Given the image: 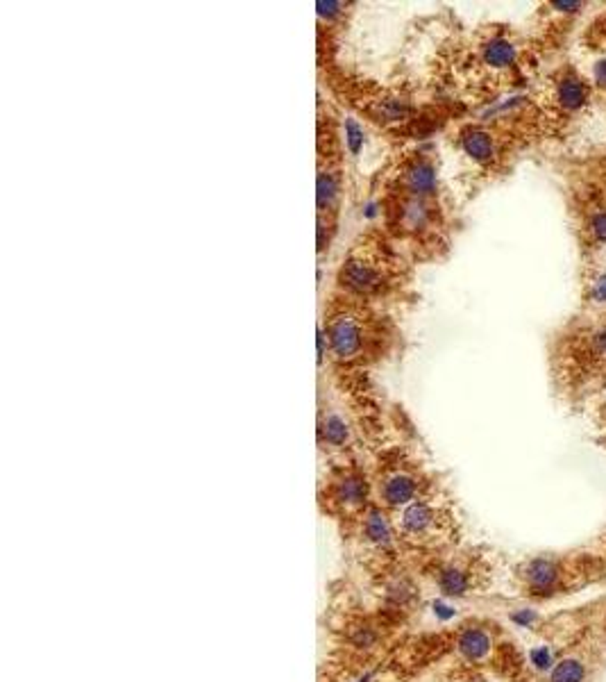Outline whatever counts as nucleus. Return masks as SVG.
<instances>
[{"instance_id":"13","label":"nucleus","mask_w":606,"mask_h":682,"mask_svg":"<svg viewBox=\"0 0 606 682\" xmlns=\"http://www.w3.org/2000/svg\"><path fill=\"white\" fill-rule=\"evenodd\" d=\"M586 303L595 312H606V264L593 266L586 277Z\"/></svg>"},{"instance_id":"2","label":"nucleus","mask_w":606,"mask_h":682,"mask_svg":"<svg viewBox=\"0 0 606 682\" xmlns=\"http://www.w3.org/2000/svg\"><path fill=\"white\" fill-rule=\"evenodd\" d=\"M396 339V325L384 307L354 301L339 291L325 299L318 325L321 362L327 353L339 373H361L377 364L391 353Z\"/></svg>"},{"instance_id":"3","label":"nucleus","mask_w":606,"mask_h":682,"mask_svg":"<svg viewBox=\"0 0 606 682\" xmlns=\"http://www.w3.org/2000/svg\"><path fill=\"white\" fill-rule=\"evenodd\" d=\"M407 284L404 251L384 232H368L354 242L334 275V291L379 307L402 296Z\"/></svg>"},{"instance_id":"7","label":"nucleus","mask_w":606,"mask_h":682,"mask_svg":"<svg viewBox=\"0 0 606 682\" xmlns=\"http://www.w3.org/2000/svg\"><path fill=\"white\" fill-rule=\"evenodd\" d=\"M457 141L464 155L484 169L497 166L506 155L504 134L493 126H486V123H468L459 130Z\"/></svg>"},{"instance_id":"12","label":"nucleus","mask_w":606,"mask_h":682,"mask_svg":"<svg viewBox=\"0 0 606 682\" xmlns=\"http://www.w3.org/2000/svg\"><path fill=\"white\" fill-rule=\"evenodd\" d=\"M318 435L325 444H330L334 448H343L350 439V428L341 414H336V412H323Z\"/></svg>"},{"instance_id":"9","label":"nucleus","mask_w":606,"mask_h":682,"mask_svg":"<svg viewBox=\"0 0 606 682\" xmlns=\"http://www.w3.org/2000/svg\"><path fill=\"white\" fill-rule=\"evenodd\" d=\"M420 476L413 468L396 464L379 480V498L386 507H407L420 496Z\"/></svg>"},{"instance_id":"8","label":"nucleus","mask_w":606,"mask_h":682,"mask_svg":"<svg viewBox=\"0 0 606 682\" xmlns=\"http://www.w3.org/2000/svg\"><path fill=\"white\" fill-rule=\"evenodd\" d=\"M591 98V86L586 84L581 75H577L572 69L561 71L556 78L550 82V91H547V103L550 110L556 114H574L586 107V103Z\"/></svg>"},{"instance_id":"4","label":"nucleus","mask_w":606,"mask_h":682,"mask_svg":"<svg viewBox=\"0 0 606 682\" xmlns=\"http://www.w3.org/2000/svg\"><path fill=\"white\" fill-rule=\"evenodd\" d=\"M336 114L321 103L318 110V164H316V244L318 255L330 251L332 239L339 230L341 203L345 191V143L339 134Z\"/></svg>"},{"instance_id":"15","label":"nucleus","mask_w":606,"mask_h":682,"mask_svg":"<svg viewBox=\"0 0 606 682\" xmlns=\"http://www.w3.org/2000/svg\"><path fill=\"white\" fill-rule=\"evenodd\" d=\"M459 646H461V653H464L466 657L479 660V657H484L488 653L490 641H488V637L484 635L482 630H468L466 635L461 637Z\"/></svg>"},{"instance_id":"1","label":"nucleus","mask_w":606,"mask_h":682,"mask_svg":"<svg viewBox=\"0 0 606 682\" xmlns=\"http://www.w3.org/2000/svg\"><path fill=\"white\" fill-rule=\"evenodd\" d=\"M382 232L416 259L436 257L447 246V212L436 162L409 152L391 171L382 194Z\"/></svg>"},{"instance_id":"14","label":"nucleus","mask_w":606,"mask_h":682,"mask_svg":"<svg viewBox=\"0 0 606 682\" xmlns=\"http://www.w3.org/2000/svg\"><path fill=\"white\" fill-rule=\"evenodd\" d=\"M586 664L577 657L561 660L552 671V682H584Z\"/></svg>"},{"instance_id":"10","label":"nucleus","mask_w":606,"mask_h":682,"mask_svg":"<svg viewBox=\"0 0 606 682\" xmlns=\"http://www.w3.org/2000/svg\"><path fill=\"white\" fill-rule=\"evenodd\" d=\"M368 496V485L365 478L357 471H345L339 478H334L332 483V498L334 503L348 505V507H361Z\"/></svg>"},{"instance_id":"16","label":"nucleus","mask_w":606,"mask_h":682,"mask_svg":"<svg viewBox=\"0 0 606 682\" xmlns=\"http://www.w3.org/2000/svg\"><path fill=\"white\" fill-rule=\"evenodd\" d=\"M440 587L445 589V594H466L468 589V578L461 571L457 569H450L445 571L443 575H440Z\"/></svg>"},{"instance_id":"6","label":"nucleus","mask_w":606,"mask_h":682,"mask_svg":"<svg viewBox=\"0 0 606 682\" xmlns=\"http://www.w3.org/2000/svg\"><path fill=\"white\" fill-rule=\"evenodd\" d=\"M466 64L477 82H497L518 64V44L504 32H488L473 46Z\"/></svg>"},{"instance_id":"11","label":"nucleus","mask_w":606,"mask_h":682,"mask_svg":"<svg viewBox=\"0 0 606 682\" xmlns=\"http://www.w3.org/2000/svg\"><path fill=\"white\" fill-rule=\"evenodd\" d=\"M527 582L529 587L536 589V591H550L556 587V582L561 578V571H559V564L554 560H534L529 562L527 566Z\"/></svg>"},{"instance_id":"5","label":"nucleus","mask_w":606,"mask_h":682,"mask_svg":"<svg viewBox=\"0 0 606 682\" xmlns=\"http://www.w3.org/2000/svg\"><path fill=\"white\" fill-rule=\"evenodd\" d=\"M343 91L348 93L352 107L365 121L386 132H404L418 119V110L404 91L382 84H363V80L341 78Z\"/></svg>"}]
</instances>
